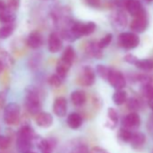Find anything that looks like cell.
Returning a JSON list of instances; mask_svg holds the SVG:
<instances>
[{"mask_svg": "<svg viewBox=\"0 0 153 153\" xmlns=\"http://www.w3.org/2000/svg\"><path fill=\"white\" fill-rule=\"evenodd\" d=\"M33 137H34L33 130L28 125L23 126L19 130L18 135H17L18 150H20L22 153H25L26 151L31 150Z\"/></svg>", "mask_w": 153, "mask_h": 153, "instance_id": "obj_1", "label": "cell"}, {"mask_svg": "<svg viewBox=\"0 0 153 153\" xmlns=\"http://www.w3.org/2000/svg\"><path fill=\"white\" fill-rule=\"evenodd\" d=\"M96 30V25L93 22L88 23H75L68 30L71 39H78L84 35H89Z\"/></svg>", "mask_w": 153, "mask_h": 153, "instance_id": "obj_2", "label": "cell"}, {"mask_svg": "<svg viewBox=\"0 0 153 153\" xmlns=\"http://www.w3.org/2000/svg\"><path fill=\"white\" fill-rule=\"evenodd\" d=\"M25 107L31 114H38L42 105L38 93L34 89H29L25 97Z\"/></svg>", "mask_w": 153, "mask_h": 153, "instance_id": "obj_3", "label": "cell"}, {"mask_svg": "<svg viewBox=\"0 0 153 153\" xmlns=\"http://www.w3.org/2000/svg\"><path fill=\"white\" fill-rule=\"evenodd\" d=\"M21 108L19 105L16 103H11L7 105L4 112V121L8 125L16 124L20 118Z\"/></svg>", "mask_w": 153, "mask_h": 153, "instance_id": "obj_4", "label": "cell"}, {"mask_svg": "<svg viewBox=\"0 0 153 153\" xmlns=\"http://www.w3.org/2000/svg\"><path fill=\"white\" fill-rule=\"evenodd\" d=\"M119 43L122 47L127 50L136 48L140 43V38L133 32L122 33L119 35Z\"/></svg>", "mask_w": 153, "mask_h": 153, "instance_id": "obj_5", "label": "cell"}, {"mask_svg": "<svg viewBox=\"0 0 153 153\" xmlns=\"http://www.w3.org/2000/svg\"><path fill=\"white\" fill-rule=\"evenodd\" d=\"M148 25H149V21H148L146 13L144 11L140 15H139L137 16H134V19L131 21L130 27H131V30L133 33H141L147 29Z\"/></svg>", "mask_w": 153, "mask_h": 153, "instance_id": "obj_6", "label": "cell"}, {"mask_svg": "<svg viewBox=\"0 0 153 153\" xmlns=\"http://www.w3.org/2000/svg\"><path fill=\"white\" fill-rule=\"evenodd\" d=\"M107 80L110 83V85L116 90L123 89L126 86V80H125V78L123 76V75L120 71L114 70L113 68L109 74Z\"/></svg>", "mask_w": 153, "mask_h": 153, "instance_id": "obj_7", "label": "cell"}, {"mask_svg": "<svg viewBox=\"0 0 153 153\" xmlns=\"http://www.w3.org/2000/svg\"><path fill=\"white\" fill-rule=\"evenodd\" d=\"M140 124V117L135 112H132V113H130L129 114H127L123 121V128L128 129V130L135 129V128L139 127Z\"/></svg>", "mask_w": 153, "mask_h": 153, "instance_id": "obj_8", "label": "cell"}, {"mask_svg": "<svg viewBox=\"0 0 153 153\" xmlns=\"http://www.w3.org/2000/svg\"><path fill=\"white\" fill-rule=\"evenodd\" d=\"M96 75L95 71L90 67H85L82 70V74L80 76V83L83 86L90 87L95 83Z\"/></svg>", "mask_w": 153, "mask_h": 153, "instance_id": "obj_9", "label": "cell"}, {"mask_svg": "<svg viewBox=\"0 0 153 153\" xmlns=\"http://www.w3.org/2000/svg\"><path fill=\"white\" fill-rule=\"evenodd\" d=\"M48 49L51 53L59 52L62 49V41L57 33H52L49 36Z\"/></svg>", "mask_w": 153, "mask_h": 153, "instance_id": "obj_10", "label": "cell"}, {"mask_svg": "<svg viewBox=\"0 0 153 153\" xmlns=\"http://www.w3.org/2000/svg\"><path fill=\"white\" fill-rule=\"evenodd\" d=\"M125 8L132 16H137L144 12L142 6L139 0H126Z\"/></svg>", "mask_w": 153, "mask_h": 153, "instance_id": "obj_11", "label": "cell"}, {"mask_svg": "<svg viewBox=\"0 0 153 153\" xmlns=\"http://www.w3.org/2000/svg\"><path fill=\"white\" fill-rule=\"evenodd\" d=\"M53 112L59 117H63L67 113V100L65 97H59L55 99L53 104Z\"/></svg>", "mask_w": 153, "mask_h": 153, "instance_id": "obj_12", "label": "cell"}, {"mask_svg": "<svg viewBox=\"0 0 153 153\" xmlns=\"http://www.w3.org/2000/svg\"><path fill=\"white\" fill-rule=\"evenodd\" d=\"M35 122L38 126L42 128H48L50 127L53 123V117L51 114L46 112H40L38 114H36Z\"/></svg>", "mask_w": 153, "mask_h": 153, "instance_id": "obj_13", "label": "cell"}, {"mask_svg": "<svg viewBox=\"0 0 153 153\" xmlns=\"http://www.w3.org/2000/svg\"><path fill=\"white\" fill-rule=\"evenodd\" d=\"M42 42H43L42 36L37 31L32 32L29 34V36L27 38V41H26L27 45L30 48H32V49H38V48H40L42 45Z\"/></svg>", "mask_w": 153, "mask_h": 153, "instance_id": "obj_14", "label": "cell"}, {"mask_svg": "<svg viewBox=\"0 0 153 153\" xmlns=\"http://www.w3.org/2000/svg\"><path fill=\"white\" fill-rule=\"evenodd\" d=\"M67 123L69 126L70 129L73 130H76L79 129L82 123H83V119L81 117L80 114H79L78 113H71L67 119Z\"/></svg>", "mask_w": 153, "mask_h": 153, "instance_id": "obj_15", "label": "cell"}, {"mask_svg": "<svg viewBox=\"0 0 153 153\" xmlns=\"http://www.w3.org/2000/svg\"><path fill=\"white\" fill-rule=\"evenodd\" d=\"M71 102L76 106H80L83 105L87 101V95L82 90H76L71 93L70 96Z\"/></svg>", "mask_w": 153, "mask_h": 153, "instance_id": "obj_16", "label": "cell"}, {"mask_svg": "<svg viewBox=\"0 0 153 153\" xmlns=\"http://www.w3.org/2000/svg\"><path fill=\"white\" fill-rule=\"evenodd\" d=\"M75 58H76V53H75L74 49L71 46H68L65 49V51H63L60 59H62L63 61H65V62L72 65V63L75 60Z\"/></svg>", "mask_w": 153, "mask_h": 153, "instance_id": "obj_17", "label": "cell"}, {"mask_svg": "<svg viewBox=\"0 0 153 153\" xmlns=\"http://www.w3.org/2000/svg\"><path fill=\"white\" fill-rule=\"evenodd\" d=\"M146 141V137L142 132H133L130 143L134 148L141 147Z\"/></svg>", "mask_w": 153, "mask_h": 153, "instance_id": "obj_18", "label": "cell"}, {"mask_svg": "<svg viewBox=\"0 0 153 153\" xmlns=\"http://www.w3.org/2000/svg\"><path fill=\"white\" fill-rule=\"evenodd\" d=\"M113 101L116 105H122L127 101V93L123 89L116 90L113 95Z\"/></svg>", "mask_w": 153, "mask_h": 153, "instance_id": "obj_19", "label": "cell"}, {"mask_svg": "<svg viewBox=\"0 0 153 153\" xmlns=\"http://www.w3.org/2000/svg\"><path fill=\"white\" fill-rule=\"evenodd\" d=\"M70 66H71L70 64H68V63L63 61L62 59H60L59 61L58 65H57V68H56L57 74L60 76L61 79L66 78V76H67V74H68V70L70 68Z\"/></svg>", "mask_w": 153, "mask_h": 153, "instance_id": "obj_20", "label": "cell"}, {"mask_svg": "<svg viewBox=\"0 0 153 153\" xmlns=\"http://www.w3.org/2000/svg\"><path fill=\"white\" fill-rule=\"evenodd\" d=\"M16 20V16L11 11H4L0 12V22L4 24H12Z\"/></svg>", "mask_w": 153, "mask_h": 153, "instance_id": "obj_21", "label": "cell"}, {"mask_svg": "<svg viewBox=\"0 0 153 153\" xmlns=\"http://www.w3.org/2000/svg\"><path fill=\"white\" fill-rule=\"evenodd\" d=\"M135 66L142 70H150L153 68V61L151 59H138Z\"/></svg>", "mask_w": 153, "mask_h": 153, "instance_id": "obj_22", "label": "cell"}, {"mask_svg": "<svg viewBox=\"0 0 153 153\" xmlns=\"http://www.w3.org/2000/svg\"><path fill=\"white\" fill-rule=\"evenodd\" d=\"M14 32V26L11 24H7L0 28V39H7Z\"/></svg>", "mask_w": 153, "mask_h": 153, "instance_id": "obj_23", "label": "cell"}, {"mask_svg": "<svg viewBox=\"0 0 153 153\" xmlns=\"http://www.w3.org/2000/svg\"><path fill=\"white\" fill-rule=\"evenodd\" d=\"M111 70H112V68H110L105 65H97V72L98 73V75L101 76V78H103L106 80L108 79V76H109Z\"/></svg>", "mask_w": 153, "mask_h": 153, "instance_id": "obj_24", "label": "cell"}, {"mask_svg": "<svg viewBox=\"0 0 153 153\" xmlns=\"http://www.w3.org/2000/svg\"><path fill=\"white\" fill-rule=\"evenodd\" d=\"M133 132L131 131V130H128L125 128H123L120 130L119 131V137L121 138L122 140L125 141V142H130L131 140Z\"/></svg>", "mask_w": 153, "mask_h": 153, "instance_id": "obj_25", "label": "cell"}, {"mask_svg": "<svg viewBox=\"0 0 153 153\" xmlns=\"http://www.w3.org/2000/svg\"><path fill=\"white\" fill-rule=\"evenodd\" d=\"M112 40H113V34L112 33H108V34H106L105 37H103L98 42L97 45H98V47L100 49H105V48H106L111 43Z\"/></svg>", "mask_w": 153, "mask_h": 153, "instance_id": "obj_26", "label": "cell"}, {"mask_svg": "<svg viewBox=\"0 0 153 153\" xmlns=\"http://www.w3.org/2000/svg\"><path fill=\"white\" fill-rule=\"evenodd\" d=\"M62 79H61L58 74L52 75L49 78V84L53 88H59L62 83Z\"/></svg>", "mask_w": 153, "mask_h": 153, "instance_id": "obj_27", "label": "cell"}, {"mask_svg": "<svg viewBox=\"0 0 153 153\" xmlns=\"http://www.w3.org/2000/svg\"><path fill=\"white\" fill-rule=\"evenodd\" d=\"M107 115H108L109 119L114 124L117 123V122H118V113H117V111L114 108H113V107L108 108V110H107Z\"/></svg>", "mask_w": 153, "mask_h": 153, "instance_id": "obj_28", "label": "cell"}, {"mask_svg": "<svg viewBox=\"0 0 153 153\" xmlns=\"http://www.w3.org/2000/svg\"><path fill=\"white\" fill-rule=\"evenodd\" d=\"M10 145V139L7 136L0 135V149H6Z\"/></svg>", "mask_w": 153, "mask_h": 153, "instance_id": "obj_29", "label": "cell"}, {"mask_svg": "<svg viewBox=\"0 0 153 153\" xmlns=\"http://www.w3.org/2000/svg\"><path fill=\"white\" fill-rule=\"evenodd\" d=\"M115 21L117 22V24L118 25H120L122 27L123 26H125V25H126V22H127V18H126V16H125V15L124 14H123V13H117V15H116V18H115Z\"/></svg>", "mask_w": 153, "mask_h": 153, "instance_id": "obj_30", "label": "cell"}, {"mask_svg": "<svg viewBox=\"0 0 153 153\" xmlns=\"http://www.w3.org/2000/svg\"><path fill=\"white\" fill-rule=\"evenodd\" d=\"M20 6V0H9L7 4V8L10 11H16Z\"/></svg>", "mask_w": 153, "mask_h": 153, "instance_id": "obj_31", "label": "cell"}, {"mask_svg": "<svg viewBox=\"0 0 153 153\" xmlns=\"http://www.w3.org/2000/svg\"><path fill=\"white\" fill-rule=\"evenodd\" d=\"M144 95L149 100L153 99V86L147 85L144 87Z\"/></svg>", "mask_w": 153, "mask_h": 153, "instance_id": "obj_32", "label": "cell"}, {"mask_svg": "<svg viewBox=\"0 0 153 153\" xmlns=\"http://www.w3.org/2000/svg\"><path fill=\"white\" fill-rule=\"evenodd\" d=\"M124 61H126L127 63H129V64H133V65H135V63L137 62V60H138V58L136 57V56H134L133 54H127V55H125L124 56Z\"/></svg>", "mask_w": 153, "mask_h": 153, "instance_id": "obj_33", "label": "cell"}, {"mask_svg": "<svg viewBox=\"0 0 153 153\" xmlns=\"http://www.w3.org/2000/svg\"><path fill=\"white\" fill-rule=\"evenodd\" d=\"M128 107L131 110H137L139 108V101L135 98H131L128 101Z\"/></svg>", "mask_w": 153, "mask_h": 153, "instance_id": "obj_34", "label": "cell"}, {"mask_svg": "<svg viewBox=\"0 0 153 153\" xmlns=\"http://www.w3.org/2000/svg\"><path fill=\"white\" fill-rule=\"evenodd\" d=\"M72 153H88V150L86 145H79L73 149Z\"/></svg>", "mask_w": 153, "mask_h": 153, "instance_id": "obj_35", "label": "cell"}, {"mask_svg": "<svg viewBox=\"0 0 153 153\" xmlns=\"http://www.w3.org/2000/svg\"><path fill=\"white\" fill-rule=\"evenodd\" d=\"M90 153H109V152L106 151L105 149H103V148H101V147H94V148L91 149Z\"/></svg>", "mask_w": 153, "mask_h": 153, "instance_id": "obj_36", "label": "cell"}, {"mask_svg": "<svg viewBox=\"0 0 153 153\" xmlns=\"http://www.w3.org/2000/svg\"><path fill=\"white\" fill-rule=\"evenodd\" d=\"M7 10V5L3 0H0V12H4Z\"/></svg>", "mask_w": 153, "mask_h": 153, "instance_id": "obj_37", "label": "cell"}, {"mask_svg": "<svg viewBox=\"0 0 153 153\" xmlns=\"http://www.w3.org/2000/svg\"><path fill=\"white\" fill-rule=\"evenodd\" d=\"M6 102V97L3 93H0V108H2Z\"/></svg>", "mask_w": 153, "mask_h": 153, "instance_id": "obj_38", "label": "cell"}, {"mask_svg": "<svg viewBox=\"0 0 153 153\" xmlns=\"http://www.w3.org/2000/svg\"><path fill=\"white\" fill-rule=\"evenodd\" d=\"M88 3L92 7H97L99 4V0H88Z\"/></svg>", "mask_w": 153, "mask_h": 153, "instance_id": "obj_39", "label": "cell"}, {"mask_svg": "<svg viewBox=\"0 0 153 153\" xmlns=\"http://www.w3.org/2000/svg\"><path fill=\"white\" fill-rule=\"evenodd\" d=\"M3 69H4V63L0 60V73L3 71Z\"/></svg>", "mask_w": 153, "mask_h": 153, "instance_id": "obj_40", "label": "cell"}, {"mask_svg": "<svg viewBox=\"0 0 153 153\" xmlns=\"http://www.w3.org/2000/svg\"><path fill=\"white\" fill-rule=\"evenodd\" d=\"M149 107L151 108V110L153 111V99L152 100H149Z\"/></svg>", "mask_w": 153, "mask_h": 153, "instance_id": "obj_41", "label": "cell"}, {"mask_svg": "<svg viewBox=\"0 0 153 153\" xmlns=\"http://www.w3.org/2000/svg\"><path fill=\"white\" fill-rule=\"evenodd\" d=\"M25 153H36V152H34V151H32V150H28V151H26Z\"/></svg>", "mask_w": 153, "mask_h": 153, "instance_id": "obj_42", "label": "cell"}, {"mask_svg": "<svg viewBox=\"0 0 153 153\" xmlns=\"http://www.w3.org/2000/svg\"><path fill=\"white\" fill-rule=\"evenodd\" d=\"M146 1H147V3H151L153 0H146Z\"/></svg>", "mask_w": 153, "mask_h": 153, "instance_id": "obj_43", "label": "cell"}, {"mask_svg": "<svg viewBox=\"0 0 153 153\" xmlns=\"http://www.w3.org/2000/svg\"><path fill=\"white\" fill-rule=\"evenodd\" d=\"M42 153H51L50 151H47V152H42Z\"/></svg>", "mask_w": 153, "mask_h": 153, "instance_id": "obj_44", "label": "cell"}, {"mask_svg": "<svg viewBox=\"0 0 153 153\" xmlns=\"http://www.w3.org/2000/svg\"><path fill=\"white\" fill-rule=\"evenodd\" d=\"M152 124H153V118H152Z\"/></svg>", "mask_w": 153, "mask_h": 153, "instance_id": "obj_45", "label": "cell"}]
</instances>
